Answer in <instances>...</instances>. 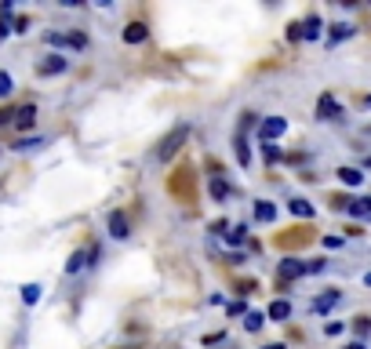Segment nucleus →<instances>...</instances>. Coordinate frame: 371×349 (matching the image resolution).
I'll list each match as a JSON object with an SVG mask.
<instances>
[{
  "mask_svg": "<svg viewBox=\"0 0 371 349\" xmlns=\"http://www.w3.org/2000/svg\"><path fill=\"white\" fill-rule=\"evenodd\" d=\"M339 302H342V291H324V295H317V299H313L310 313H313V317H324V313H331Z\"/></svg>",
  "mask_w": 371,
  "mask_h": 349,
  "instance_id": "7",
  "label": "nucleus"
},
{
  "mask_svg": "<svg viewBox=\"0 0 371 349\" xmlns=\"http://www.w3.org/2000/svg\"><path fill=\"white\" fill-rule=\"evenodd\" d=\"M324 248H342V237H324Z\"/></svg>",
  "mask_w": 371,
  "mask_h": 349,
  "instance_id": "31",
  "label": "nucleus"
},
{
  "mask_svg": "<svg viewBox=\"0 0 371 349\" xmlns=\"http://www.w3.org/2000/svg\"><path fill=\"white\" fill-rule=\"evenodd\" d=\"M8 33H11V30H8V22H0V41H4Z\"/></svg>",
  "mask_w": 371,
  "mask_h": 349,
  "instance_id": "33",
  "label": "nucleus"
},
{
  "mask_svg": "<svg viewBox=\"0 0 371 349\" xmlns=\"http://www.w3.org/2000/svg\"><path fill=\"white\" fill-rule=\"evenodd\" d=\"M11 87H15V81H11V73L0 70V98H8L11 95Z\"/></svg>",
  "mask_w": 371,
  "mask_h": 349,
  "instance_id": "24",
  "label": "nucleus"
},
{
  "mask_svg": "<svg viewBox=\"0 0 371 349\" xmlns=\"http://www.w3.org/2000/svg\"><path fill=\"white\" fill-rule=\"evenodd\" d=\"M346 211L350 218H371V197H361V200H346Z\"/></svg>",
  "mask_w": 371,
  "mask_h": 349,
  "instance_id": "10",
  "label": "nucleus"
},
{
  "mask_svg": "<svg viewBox=\"0 0 371 349\" xmlns=\"http://www.w3.org/2000/svg\"><path fill=\"white\" fill-rule=\"evenodd\" d=\"M346 36H353V25L335 22V25H331V36H328V41H331V44H339V41H346Z\"/></svg>",
  "mask_w": 371,
  "mask_h": 349,
  "instance_id": "19",
  "label": "nucleus"
},
{
  "mask_svg": "<svg viewBox=\"0 0 371 349\" xmlns=\"http://www.w3.org/2000/svg\"><path fill=\"white\" fill-rule=\"evenodd\" d=\"M44 41L51 47H73V51H84L87 47V36L84 33H47Z\"/></svg>",
  "mask_w": 371,
  "mask_h": 349,
  "instance_id": "3",
  "label": "nucleus"
},
{
  "mask_svg": "<svg viewBox=\"0 0 371 349\" xmlns=\"http://www.w3.org/2000/svg\"><path fill=\"white\" fill-rule=\"evenodd\" d=\"M364 284H368V288H371V273H364Z\"/></svg>",
  "mask_w": 371,
  "mask_h": 349,
  "instance_id": "36",
  "label": "nucleus"
},
{
  "mask_svg": "<svg viewBox=\"0 0 371 349\" xmlns=\"http://www.w3.org/2000/svg\"><path fill=\"white\" fill-rule=\"evenodd\" d=\"M146 36H149L146 22H127V30H124V44H142Z\"/></svg>",
  "mask_w": 371,
  "mask_h": 349,
  "instance_id": "12",
  "label": "nucleus"
},
{
  "mask_svg": "<svg viewBox=\"0 0 371 349\" xmlns=\"http://www.w3.org/2000/svg\"><path fill=\"white\" fill-rule=\"evenodd\" d=\"M226 313H229V317H237V313H244V302H226Z\"/></svg>",
  "mask_w": 371,
  "mask_h": 349,
  "instance_id": "30",
  "label": "nucleus"
},
{
  "mask_svg": "<svg viewBox=\"0 0 371 349\" xmlns=\"http://www.w3.org/2000/svg\"><path fill=\"white\" fill-rule=\"evenodd\" d=\"M346 349H368V346H364V342H350Z\"/></svg>",
  "mask_w": 371,
  "mask_h": 349,
  "instance_id": "34",
  "label": "nucleus"
},
{
  "mask_svg": "<svg viewBox=\"0 0 371 349\" xmlns=\"http://www.w3.org/2000/svg\"><path fill=\"white\" fill-rule=\"evenodd\" d=\"M353 331L361 335V339H368V335H371V320H368V317H357V324H353Z\"/></svg>",
  "mask_w": 371,
  "mask_h": 349,
  "instance_id": "25",
  "label": "nucleus"
},
{
  "mask_svg": "<svg viewBox=\"0 0 371 349\" xmlns=\"http://www.w3.org/2000/svg\"><path fill=\"white\" fill-rule=\"evenodd\" d=\"M284 131H288V120H284V116H266V120L259 124V138H262V142H273V138H280Z\"/></svg>",
  "mask_w": 371,
  "mask_h": 349,
  "instance_id": "5",
  "label": "nucleus"
},
{
  "mask_svg": "<svg viewBox=\"0 0 371 349\" xmlns=\"http://www.w3.org/2000/svg\"><path fill=\"white\" fill-rule=\"evenodd\" d=\"M262 349H284V346H280V342H270V346H262Z\"/></svg>",
  "mask_w": 371,
  "mask_h": 349,
  "instance_id": "35",
  "label": "nucleus"
},
{
  "mask_svg": "<svg viewBox=\"0 0 371 349\" xmlns=\"http://www.w3.org/2000/svg\"><path fill=\"white\" fill-rule=\"evenodd\" d=\"M342 328H346V324H339V320H331V324L324 328V335H328V339H335V335H342Z\"/></svg>",
  "mask_w": 371,
  "mask_h": 349,
  "instance_id": "29",
  "label": "nucleus"
},
{
  "mask_svg": "<svg viewBox=\"0 0 371 349\" xmlns=\"http://www.w3.org/2000/svg\"><path fill=\"white\" fill-rule=\"evenodd\" d=\"M339 178H342L346 186H361V182H364V175L357 171V167H339Z\"/></svg>",
  "mask_w": 371,
  "mask_h": 349,
  "instance_id": "20",
  "label": "nucleus"
},
{
  "mask_svg": "<svg viewBox=\"0 0 371 349\" xmlns=\"http://www.w3.org/2000/svg\"><path fill=\"white\" fill-rule=\"evenodd\" d=\"M364 164H368V167H371V157H368V160H364Z\"/></svg>",
  "mask_w": 371,
  "mask_h": 349,
  "instance_id": "37",
  "label": "nucleus"
},
{
  "mask_svg": "<svg viewBox=\"0 0 371 349\" xmlns=\"http://www.w3.org/2000/svg\"><path fill=\"white\" fill-rule=\"evenodd\" d=\"M19 127V131H30V127L36 124V106H22V109H15V120H11Z\"/></svg>",
  "mask_w": 371,
  "mask_h": 349,
  "instance_id": "11",
  "label": "nucleus"
},
{
  "mask_svg": "<svg viewBox=\"0 0 371 349\" xmlns=\"http://www.w3.org/2000/svg\"><path fill=\"white\" fill-rule=\"evenodd\" d=\"M66 66H70V62L62 55H47L44 62H36V73H41V76H55V73H66Z\"/></svg>",
  "mask_w": 371,
  "mask_h": 349,
  "instance_id": "9",
  "label": "nucleus"
},
{
  "mask_svg": "<svg viewBox=\"0 0 371 349\" xmlns=\"http://www.w3.org/2000/svg\"><path fill=\"white\" fill-rule=\"evenodd\" d=\"M368 106H371V98H368Z\"/></svg>",
  "mask_w": 371,
  "mask_h": 349,
  "instance_id": "38",
  "label": "nucleus"
},
{
  "mask_svg": "<svg viewBox=\"0 0 371 349\" xmlns=\"http://www.w3.org/2000/svg\"><path fill=\"white\" fill-rule=\"evenodd\" d=\"M84 266H92V258H87V251H73L70 262H66V273H81Z\"/></svg>",
  "mask_w": 371,
  "mask_h": 349,
  "instance_id": "16",
  "label": "nucleus"
},
{
  "mask_svg": "<svg viewBox=\"0 0 371 349\" xmlns=\"http://www.w3.org/2000/svg\"><path fill=\"white\" fill-rule=\"evenodd\" d=\"M339 116H342L339 102L331 95H321V102H317V120H339Z\"/></svg>",
  "mask_w": 371,
  "mask_h": 349,
  "instance_id": "8",
  "label": "nucleus"
},
{
  "mask_svg": "<svg viewBox=\"0 0 371 349\" xmlns=\"http://www.w3.org/2000/svg\"><path fill=\"white\" fill-rule=\"evenodd\" d=\"M186 138H189V127H186V124H182V127H175V131H171L168 138H164V142H160V149H157V157H160V160H171V157H175V153H178V149H182V142H186Z\"/></svg>",
  "mask_w": 371,
  "mask_h": 349,
  "instance_id": "2",
  "label": "nucleus"
},
{
  "mask_svg": "<svg viewBox=\"0 0 371 349\" xmlns=\"http://www.w3.org/2000/svg\"><path fill=\"white\" fill-rule=\"evenodd\" d=\"M106 229H109L113 240H127V237H131V226H127V215L124 211H109L106 215Z\"/></svg>",
  "mask_w": 371,
  "mask_h": 349,
  "instance_id": "4",
  "label": "nucleus"
},
{
  "mask_svg": "<svg viewBox=\"0 0 371 349\" xmlns=\"http://www.w3.org/2000/svg\"><path fill=\"white\" fill-rule=\"evenodd\" d=\"M255 116L244 113L240 116V127H237V138H233V149H237V164L240 167H251V146H248V127H251Z\"/></svg>",
  "mask_w": 371,
  "mask_h": 349,
  "instance_id": "1",
  "label": "nucleus"
},
{
  "mask_svg": "<svg viewBox=\"0 0 371 349\" xmlns=\"http://www.w3.org/2000/svg\"><path fill=\"white\" fill-rule=\"evenodd\" d=\"M244 240H248V229L244 226H233V229L226 233V244H244Z\"/></svg>",
  "mask_w": 371,
  "mask_h": 349,
  "instance_id": "23",
  "label": "nucleus"
},
{
  "mask_svg": "<svg viewBox=\"0 0 371 349\" xmlns=\"http://www.w3.org/2000/svg\"><path fill=\"white\" fill-rule=\"evenodd\" d=\"M288 211H291V215H299V218H313V204H310V200H302V197H295V200L288 204Z\"/></svg>",
  "mask_w": 371,
  "mask_h": 349,
  "instance_id": "17",
  "label": "nucleus"
},
{
  "mask_svg": "<svg viewBox=\"0 0 371 349\" xmlns=\"http://www.w3.org/2000/svg\"><path fill=\"white\" fill-rule=\"evenodd\" d=\"M310 273H324V258H313V262H306V277Z\"/></svg>",
  "mask_w": 371,
  "mask_h": 349,
  "instance_id": "28",
  "label": "nucleus"
},
{
  "mask_svg": "<svg viewBox=\"0 0 371 349\" xmlns=\"http://www.w3.org/2000/svg\"><path fill=\"white\" fill-rule=\"evenodd\" d=\"M266 317H270V320H280V324H284V320L291 317V302H288V299H277L270 309H266Z\"/></svg>",
  "mask_w": 371,
  "mask_h": 349,
  "instance_id": "15",
  "label": "nucleus"
},
{
  "mask_svg": "<svg viewBox=\"0 0 371 349\" xmlns=\"http://www.w3.org/2000/svg\"><path fill=\"white\" fill-rule=\"evenodd\" d=\"M11 120H15V113H11V109H0V124H11Z\"/></svg>",
  "mask_w": 371,
  "mask_h": 349,
  "instance_id": "32",
  "label": "nucleus"
},
{
  "mask_svg": "<svg viewBox=\"0 0 371 349\" xmlns=\"http://www.w3.org/2000/svg\"><path fill=\"white\" fill-rule=\"evenodd\" d=\"M262 146H266V149H262V153H266V164H277V160H280V149L273 146V142H262Z\"/></svg>",
  "mask_w": 371,
  "mask_h": 349,
  "instance_id": "27",
  "label": "nucleus"
},
{
  "mask_svg": "<svg viewBox=\"0 0 371 349\" xmlns=\"http://www.w3.org/2000/svg\"><path fill=\"white\" fill-rule=\"evenodd\" d=\"M22 302H25V306H36V302H41V284H25V288H22Z\"/></svg>",
  "mask_w": 371,
  "mask_h": 349,
  "instance_id": "21",
  "label": "nucleus"
},
{
  "mask_svg": "<svg viewBox=\"0 0 371 349\" xmlns=\"http://www.w3.org/2000/svg\"><path fill=\"white\" fill-rule=\"evenodd\" d=\"M44 146V138H22V142H15V149L22 153V149H41Z\"/></svg>",
  "mask_w": 371,
  "mask_h": 349,
  "instance_id": "26",
  "label": "nucleus"
},
{
  "mask_svg": "<svg viewBox=\"0 0 371 349\" xmlns=\"http://www.w3.org/2000/svg\"><path fill=\"white\" fill-rule=\"evenodd\" d=\"M211 197H215V200H219V204H222V200L229 197V186L222 182V178H211Z\"/></svg>",
  "mask_w": 371,
  "mask_h": 349,
  "instance_id": "22",
  "label": "nucleus"
},
{
  "mask_svg": "<svg viewBox=\"0 0 371 349\" xmlns=\"http://www.w3.org/2000/svg\"><path fill=\"white\" fill-rule=\"evenodd\" d=\"M266 324V313H259V309H248L244 313V331H259Z\"/></svg>",
  "mask_w": 371,
  "mask_h": 349,
  "instance_id": "18",
  "label": "nucleus"
},
{
  "mask_svg": "<svg viewBox=\"0 0 371 349\" xmlns=\"http://www.w3.org/2000/svg\"><path fill=\"white\" fill-rule=\"evenodd\" d=\"M299 277H306V262H299V258H284V262L277 266V280L280 284H291Z\"/></svg>",
  "mask_w": 371,
  "mask_h": 349,
  "instance_id": "6",
  "label": "nucleus"
},
{
  "mask_svg": "<svg viewBox=\"0 0 371 349\" xmlns=\"http://www.w3.org/2000/svg\"><path fill=\"white\" fill-rule=\"evenodd\" d=\"M299 30H302V41H317L321 30H324V22H321V15H310L306 22H299Z\"/></svg>",
  "mask_w": 371,
  "mask_h": 349,
  "instance_id": "13",
  "label": "nucleus"
},
{
  "mask_svg": "<svg viewBox=\"0 0 371 349\" xmlns=\"http://www.w3.org/2000/svg\"><path fill=\"white\" fill-rule=\"evenodd\" d=\"M277 218V208L270 200H255V222H262V226H270Z\"/></svg>",
  "mask_w": 371,
  "mask_h": 349,
  "instance_id": "14",
  "label": "nucleus"
}]
</instances>
